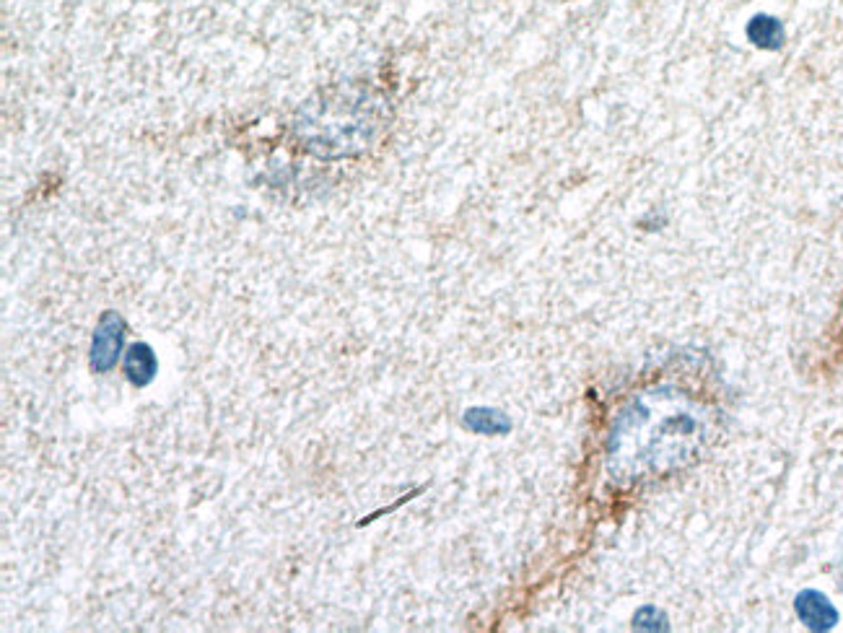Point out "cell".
I'll return each mask as SVG.
<instances>
[{
	"label": "cell",
	"instance_id": "cell-5",
	"mask_svg": "<svg viewBox=\"0 0 843 633\" xmlns=\"http://www.w3.org/2000/svg\"><path fill=\"white\" fill-rule=\"evenodd\" d=\"M797 608L799 615L807 621V626L812 628H828L836 623V613H833L831 605H828L818 592H805V595L797 600Z\"/></svg>",
	"mask_w": 843,
	"mask_h": 633
},
{
	"label": "cell",
	"instance_id": "cell-2",
	"mask_svg": "<svg viewBox=\"0 0 843 633\" xmlns=\"http://www.w3.org/2000/svg\"><path fill=\"white\" fill-rule=\"evenodd\" d=\"M125 320H122L120 312H107L99 317V325L94 330V338H91V369L94 374H109V371L117 366V359H120L122 343H125Z\"/></svg>",
	"mask_w": 843,
	"mask_h": 633
},
{
	"label": "cell",
	"instance_id": "cell-1",
	"mask_svg": "<svg viewBox=\"0 0 843 633\" xmlns=\"http://www.w3.org/2000/svg\"><path fill=\"white\" fill-rule=\"evenodd\" d=\"M706 442V416L696 403L670 387L636 395L620 410L610 431L607 467L615 480L665 475Z\"/></svg>",
	"mask_w": 843,
	"mask_h": 633
},
{
	"label": "cell",
	"instance_id": "cell-4",
	"mask_svg": "<svg viewBox=\"0 0 843 633\" xmlns=\"http://www.w3.org/2000/svg\"><path fill=\"white\" fill-rule=\"evenodd\" d=\"M462 423H465V429H470L473 434H483V436H504L511 431V418L506 416L504 410H496V408L465 410Z\"/></svg>",
	"mask_w": 843,
	"mask_h": 633
},
{
	"label": "cell",
	"instance_id": "cell-3",
	"mask_svg": "<svg viewBox=\"0 0 843 633\" xmlns=\"http://www.w3.org/2000/svg\"><path fill=\"white\" fill-rule=\"evenodd\" d=\"M156 371H159V359H156L154 348L148 343H133L125 353V374H128L130 384L148 387L156 379Z\"/></svg>",
	"mask_w": 843,
	"mask_h": 633
},
{
	"label": "cell",
	"instance_id": "cell-6",
	"mask_svg": "<svg viewBox=\"0 0 843 633\" xmlns=\"http://www.w3.org/2000/svg\"><path fill=\"white\" fill-rule=\"evenodd\" d=\"M633 626L644 628V631L646 628H649V631H662V628H667V615L659 608H654V605H646V608H641L639 613H636Z\"/></svg>",
	"mask_w": 843,
	"mask_h": 633
},
{
	"label": "cell",
	"instance_id": "cell-7",
	"mask_svg": "<svg viewBox=\"0 0 843 633\" xmlns=\"http://www.w3.org/2000/svg\"><path fill=\"white\" fill-rule=\"evenodd\" d=\"M773 32H781V26L773 19H755L750 26V37L755 45H773Z\"/></svg>",
	"mask_w": 843,
	"mask_h": 633
}]
</instances>
